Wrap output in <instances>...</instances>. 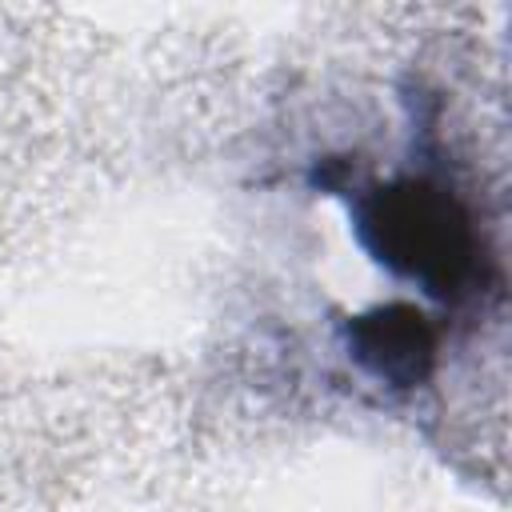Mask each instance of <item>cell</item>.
Instances as JSON below:
<instances>
[{
  "label": "cell",
  "mask_w": 512,
  "mask_h": 512,
  "mask_svg": "<svg viewBox=\"0 0 512 512\" xmlns=\"http://www.w3.org/2000/svg\"><path fill=\"white\" fill-rule=\"evenodd\" d=\"M352 224L372 260L440 304H460L488 284L476 220L436 176L408 172L352 192Z\"/></svg>",
  "instance_id": "obj_1"
},
{
  "label": "cell",
  "mask_w": 512,
  "mask_h": 512,
  "mask_svg": "<svg viewBox=\"0 0 512 512\" xmlns=\"http://www.w3.org/2000/svg\"><path fill=\"white\" fill-rule=\"evenodd\" d=\"M348 356L392 388H412L432 372L436 328L412 304H384L348 324Z\"/></svg>",
  "instance_id": "obj_2"
}]
</instances>
